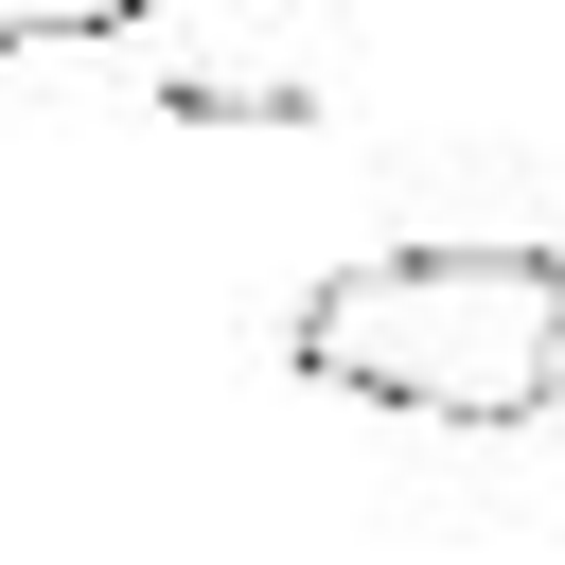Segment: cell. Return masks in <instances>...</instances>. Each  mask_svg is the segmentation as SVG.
<instances>
[{"mask_svg": "<svg viewBox=\"0 0 565 565\" xmlns=\"http://www.w3.org/2000/svg\"><path fill=\"white\" fill-rule=\"evenodd\" d=\"M282 371L388 424H459L512 441L565 406V247L530 230H459V247H335L282 300Z\"/></svg>", "mask_w": 565, "mask_h": 565, "instance_id": "6da1fadb", "label": "cell"}, {"mask_svg": "<svg viewBox=\"0 0 565 565\" xmlns=\"http://www.w3.org/2000/svg\"><path fill=\"white\" fill-rule=\"evenodd\" d=\"M141 88H159V124H318L300 71H177L159 35H141Z\"/></svg>", "mask_w": 565, "mask_h": 565, "instance_id": "7a4b0ae2", "label": "cell"}]
</instances>
